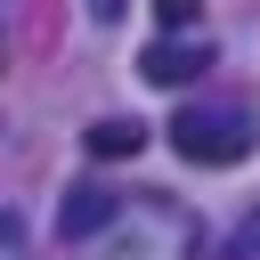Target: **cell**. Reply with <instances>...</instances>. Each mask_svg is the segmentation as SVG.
Wrapping results in <instances>:
<instances>
[{
  "mask_svg": "<svg viewBox=\"0 0 260 260\" xmlns=\"http://www.w3.org/2000/svg\"><path fill=\"white\" fill-rule=\"evenodd\" d=\"M171 146H179L195 171H228V162H244V154L260 146V122H252L244 106H179Z\"/></svg>",
  "mask_w": 260,
  "mask_h": 260,
  "instance_id": "obj_1",
  "label": "cell"
},
{
  "mask_svg": "<svg viewBox=\"0 0 260 260\" xmlns=\"http://www.w3.org/2000/svg\"><path fill=\"white\" fill-rule=\"evenodd\" d=\"M203 65H211V49H203V41H179V32H162V41L138 57V73H146L154 89H187V81H203Z\"/></svg>",
  "mask_w": 260,
  "mask_h": 260,
  "instance_id": "obj_2",
  "label": "cell"
},
{
  "mask_svg": "<svg viewBox=\"0 0 260 260\" xmlns=\"http://www.w3.org/2000/svg\"><path fill=\"white\" fill-rule=\"evenodd\" d=\"M114 211H122V195L89 179V187H73V195L57 203V236H65V244H81V236H98V228H114Z\"/></svg>",
  "mask_w": 260,
  "mask_h": 260,
  "instance_id": "obj_3",
  "label": "cell"
},
{
  "mask_svg": "<svg viewBox=\"0 0 260 260\" xmlns=\"http://www.w3.org/2000/svg\"><path fill=\"white\" fill-rule=\"evenodd\" d=\"M138 146H146V122H138V114L89 122V154H98V162H122V154H138Z\"/></svg>",
  "mask_w": 260,
  "mask_h": 260,
  "instance_id": "obj_4",
  "label": "cell"
},
{
  "mask_svg": "<svg viewBox=\"0 0 260 260\" xmlns=\"http://www.w3.org/2000/svg\"><path fill=\"white\" fill-rule=\"evenodd\" d=\"M154 24L162 32H195L203 24V0H154Z\"/></svg>",
  "mask_w": 260,
  "mask_h": 260,
  "instance_id": "obj_5",
  "label": "cell"
},
{
  "mask_svg": "<svg viewBox=\"0 0 260 260\" xmlns=\"http://www.w3.org/2000/svg\"><path fill=\"white\" fill-rule=\"evenodd\" d=\"M228 260H260V211H252V219L236 228V252H228Z\"/></svg>",
  "mask_w": 260,
  "mask_h": 260,
  "instance_id": "obj_6",
  "label": "cell"
},
{
  "mask_svg": "<svg viewBox=\"0 0 260 260\" xmlns=\"http://www.w3.org/2000/svg\"><path fill=\"white\" fill-rule=\"evenodd\" d=\"M122 8H130V0H89V16H98V24H114Z\"/></svg>",
  "mask_w": 260,
  "mask_h": 260,
  "instance_id": "obj_7",
  "label": "cell"
},
{
  "mask_svg": "<svg viewBox=\"0 0 260 260\" xmlns=\"http://www.w3.org/2000/svg\"><path fill=\"white\" fill-rule=\"evenodd\" d=\"M8 236H16V228H8V219H0V244H8Z\"/></svg>",
  "mask_w": 260,
  "mask_h": 260,
  "instance_id": "obj_8",
  "label": "cell"
}]
</instances>
